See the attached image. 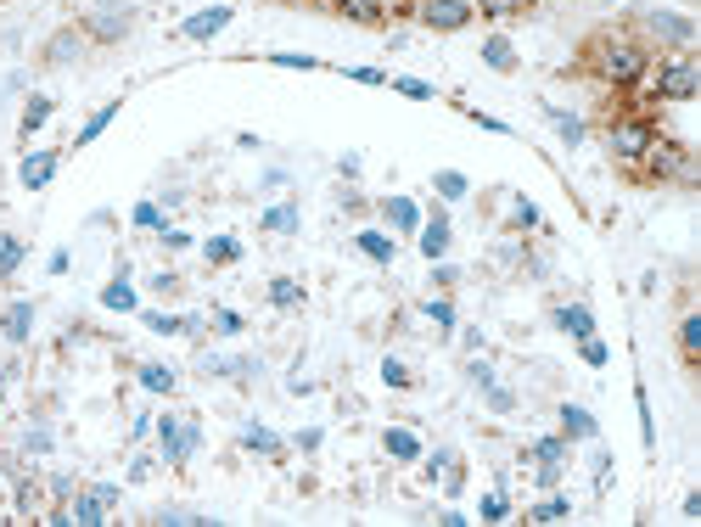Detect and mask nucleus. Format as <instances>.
I'll use <instances>...</instances> for the list:
<instances>
[{"label":"nucleus","mask_w":701,"mask_h":527,"mask_svg":"<svg viewBox=\"0 0 701 527\" xmlns=\"http://www.w3.org/2000/svg\"><path fill=\"white\" fill-rule=\"evenodd\" d=\"M432 191H438L444 202H460L466 191H472V180H466L460 169H438V174H432Z\"/></svg>","instance_id":"5701e85b"},{"label":"nucleus","mask_w":701,"mask_h":527,"mask_svg":"<svg viewBox=\"0 0 701 527\" xmlns=\"http://www.w3.org/2000/svg\"><path fill=\"white\" fill-rule=\"evenodd\" d=\"M135 225H141V230H163V208H158V202H141V208H135Z\"/></svg>","instance_id":"49530a36"},{"label":"nucleus","mask_w":701,"mask_h":527,"mask_svg":"<svg viewBox=\"0 0 701 527\" xmlns=\"http://www.w3.org/2000/svg\"><path fill=\"white\" fill-rule=\"evenodd\" d=\"M550 113V124H556V135L567 146H584V118H573V113H561V107H544Z\"/></svg>","instance_id":"a878e982"},{"label":"nucleus","mask_w":701,"mask_h":527,"mask_svg":"<svg viewBox=\"0 0 701 527\" xmlns=\"http://www.w3.org/2000/svg\"><path fill=\"white\" fill-rule=\"evenodd\" d=\"M578 354H584V365H595V371H601V365H606V342L589 331V337H578Z\"/></svg>","instance_id":"58836bf2"},{"label":"nucleus","mask_w":701,"mask_h":527,"mask_svg":"<svg viewBox=\"0 0 701 527\" xmlns=\"http://www.w3.org/2000/svg\"><path fill=\"white\" fill-rule=\"evenodd\" d=\"M488 410H494V415H511L516 410V393H505V387L494 382V387H488Z\"/></svg>","instance_id":"c03bdc74"},{"label":"nucleus","mask_w":701,"mask_h":527,"mask_svg":"<svg viewBox=\"0 0 701 527\" xmlns=\"http://www.w3.org/2000/svg\"><path fill=\"white\" fill-rule=\"evenodd\" d=\"M382 6H387V12H399V6H410V0H382Z\"/></svg>","instance_id":"6e6d98bb"},{"label":"nucleus","mask_w":701,"mask_h":527,"mask_svg":"<svg viewBox=\"0 0 701 527\" xmlns=\"http://www.w3.org/2000/svg\"><path fill=\"white\" fill-rule=\"evenodd\" d=\"M129 23H135V6H129V0H96L90 17H85V34L113 45V40H124V34H129Z\"/></svg>","instance_id":"0eeeda50"},{"label":"nucleus","mask_w":701,"mask_h":527,"mask_svg":"<svg viewBox=\"0 0 701 527\" xmlns=\"http://www.w3.org/2000/svg\"><path fill=\"white\" fill-rule=\"evenodd\" d=\"M23 449H29V455H45V449H51V427H45V421H34V427L23 432Z\"/></svg>","instance_id":"a19ab883"},{"label":"nucleus","mask_w":701,"mask_h":527,"mask_svg":"<svg viewBox=\"0 0 701 527\" xmlns=\"http://www.w3.org/2000/svg\"><path fill=\"white\" fill-rule=\"evenodd\" d=\"M567 449H573V438H539L533 443V460H539V466H561Z\"/></svg>","instance_id":"7c9ffc66"},{"label":"nucleus","mask_w":701,"mask_h":527,"mask_svg":"<svg viewBox=\"0 0 701 527\" xmlns=\"http://www.w3.org/2000/svg\"><path fill=\"white\" fill-rule=\"evenodd\" d=\"M202 258H208V264H236V258H242V242H236V236H214V242H202Z\"/></svg>","instance_id":"c85d7f7f"},{"label":"nucleus","mask_w":701,"mask_h":527,"mask_svg":"<svg viewBox=\"0 0 701 527\" xmlns=\"http://www.w3.org/2000/svg\"><path fill=\"white\" fill-rule=\"evenodd\" d=\"M550 320H556V331H567V337H589V331H595V314L584 309V303H561L556 314H550Z\"/></svg>","instance_id":"dca6fc26"},{"label":"nucleus","mask_w":701,"mask_h":527,"mask_svg":"<svg viewBox=\"0 0 701 527\" xmlns=\"http://www.w3.org/2000/svg\"><path fill=\"white\" fill-rule=\"evenodd\" d=\"M645 90L657 101H690L701 90V62H696V51H673V57H662L657 68H645V79H640Z\"/></svg>","instance_id":"7ed1b4c3"},{"label":"nucleus","mask_w":701,"mask_h":527,"mask_svg":"<svg viewBox=\"0 0 701 527\" xmlns=\"http://www.w3.org/2000/svg\"><path fill=\"white\" fill-rule=\"evenodd\" d=\"M477 17H494V23H505V17H522L533 6V0H472Z\"/></svg>","instance_id":"393cba45"},{"label":"nucleus","mask_w":701,"mask_h":527,"mask_svg":"<svg viewBox=\"0 0 701 527\" xmlns=\"http://www.w3.org/2000/svg\"><path fill=\"white\" fill-rule=\"evenodd\" d=\"M0 331H6V342H29V331H34V303H29V298L6 303V314H0Z\"/></svg>","instance_id":"2eb2a0df"},{"label":"nucleus","mask_w":701,"mask_h":527,"mask_svg":"<svg viewBox=\"0 0 701 527\" xmlns=\"http://www.w3.org/2000/svg\"><path fill=\"white\" fill-rule=\"evenodd\" d=\"M679 348H685V359L701 354V314H685V320H679Z\"/></svg>","instance_id":"72a5a7b5"},{"label":"nucleus","mask_w":701,"mask_h":527,"mask_svg":"<svg viewBox=\"0 0 701 527\" xmlns=\"http://www.w3.org/2000/svg\"><path fill=\"white\" fill-rule=\"evenodd\" d=\"M634 34H640L651 51H696V17H685V12H673V6H645V12H634V23H629Z\"/></svg>","instance_id":"f03ea898"},{"label":"nucleus","mask_w":701,"mask_h":527,"mask_svg":"<svg viewBox=\"0 0 701 527\" xmlns=\"http://www.w3.org/2000/svg\"><path fill=\"white\" fill-rule=\"evenodd\" d=\"M0 387H6V371H0Z\"/></svg>","instance_id":"4d7b16f0"},{"label":"nucleus","mask_w":701,"mask_h":527,"mask_svg":"<svg viewBox=\"0 0 701 527\" xmlns=\"http://www.w3.org/2000/svg\"><path fill=\"white\" fill-rule=\"evenodd\" d=\"M264 230H275V236H292V230H298V202H281V208H270V214H264Z\"/></svg>","instance_id":"c756f323"},{"label":"nucleus","mask_w":701,"mask_h":527,"mask_svg":"<svg viewBox=\"0 0 701 527\" xmlns=\"http://www.w3.org/2000/svg\"><path fill=\"white\" fill-rule=\"evenodd\" d=\"M219 331H242V314H230V309H219V320H214Z\"/></svg>","instance_id":"5fc2aeb1"},{"label":"nucleus","mask_w":701,"mask_h":527,"mask_svg":"<svg viewBox=\"0 0 701 527\" xmlns=\"http://www.w3.org/2000/svg\"><path fill=\"white\" fill-rule=\"evenodd\" d=\"M146 326H152V331H169V337H174V331H180V320H174V314H146Z\"/></svg>","instance_id":"3c124183"},{"label":"nucleus","mask_w":701,"mask_h":527,"mask_svg":"<svg viewBox=\"0 0 701 527\" xmlns=\"http://www.w3.org/2000/svg\"><path fill=\"white\" fill-rule=\"evenodd\" d=\"M578 68L595 79V85H612V90H634L651 68V45L640 40L634 29H595L584 40V57Z\"/></svg>","instance_id":"f257e3e1"},{"label":"nucleus","mask_w":701,"mask_h":527,"mask_svg":"<svg viewBox=\"0 0 701 527\" xmlns=\"http://www.w3.org/2000/svg\"><path fill=\"white\" fill-rule=\"evenodd\" d=\"M651 180H690V152L685 146H673V141H651V152H645V163H640Z\"/></svg>","instance_id":"1a4fd4ad"},{"label":"nucleus","mask_w":701,"mask_h":527,"mask_svg":"<svg viewBox=\"0 0 701 527\" xmlns=\"http://www.w3.org/2000/svg\"><path fill=\"white\" fill-rule=\"evenodd\" d=\"M382 219L393 230H421V202L410 197H382Z\"/></svg>","instance_id":"f3484780"},{"label":"nucleus","mask_w":701,"mask_h":527,"mask_svg":"<svg viewBox=\"0 0 701 527\" xmlns=\"http://www.w3.org/2000/svg\"><path fill=\"white\" fill-rule=\"evenodd\" d=\"M141 387H152V393H174V371H169V365H141Z\"/></svg>","instance_id":"f704fd0d"},{"label":"nucleus","mask_w":701,"mask_h":527,"mask_svg":"<svg viewBox=\"0 0 701 527\" xmlns=\"http://www.w3.org/2000/svg\"><path fill=\"white\" fill-rule=\"evenodd\" d=\"M387 85L399 90V96H410V101H432V96H438V85H427V79H387Z\"/></svg>","instance_id":"c9c22d12"},{"label":"nucleus","mask_w":701,"mask_h":527,"mask_svg":"<svg viewBox=\"0 0 701 527\" xmlns=\"http://www.w3.org/2000/svg\"><path fill=\"white\" fill-rule=\"evenodd\" d=\"M415 236H421V253H427V258H444L449 253V219L444 214L421 219V230H415Z\"/></svg>","instance_id":"a211bd4d"},{"label":"nucleus","mask_w":701,"mask_h":527,"mask_svg":"<svg viewBox=\"0 0 701 527\" xmlns=\"http://www.w3.org/2000/svg\"><path fill=\"white\" fill-rule=\"evenodd\" d=\"M387 455H393V460H421V438L404 432V427H393V432H387Z\"/></svg>","instance_id":"cd10ccee"},{"label":"nucleus","mask_w":701,"mask_h":527,"mask_svg":"<svg viewBox=\"0 0 701 527\" xmlns=\"http://www.w3.org/2000/svg\"><path fill=\"white\" fill-rule=\"evenodd\" d=\"M657 135H662V129H657V124H645V118H617V124L606 129V152H612L617 163H623V169H640Z\"/></svg>","instance_id":"20e7f679"},{"label":"nucleus","mask_w":701,"mask_h":527,"mask_svg":"<svg viewBox=\"0 0 701 527\" xmlns=\"http://www.w3.org/2000/svg\"><path fill=\"white\" fill-rule=\"evenodd\" d=\"M57 169H62V152H29L17 174H23V186H29V191H45Z\"/></svg>","instance_id":"4468645a"},{"label":"nucleus","mask_w":701,"mask_h":527,"mask_svg":"<svg viewBox=\"0 0 701 527\" xmlns=\"http://www.w3.org/2000/svg\"><path fill=\"white\" fill-rule=\"evenodd\" d=\"M331 12L343 17V23H359V29H382L387 23L382 0H331Z\"/></svg>","instance_id":"f8f14e48"},{"label":"nucleus","mask_w":701,"mask_h":527,"mask_svg":"<svg viewBox=\"0 0 701 527\" xmlns=\"http://www.w3.org/2000/svg\"><path fill=\"white\" fill-rule=\"evenodd\" d=\"M45 118H51V101H45V96H34V101H29V113H23V135H34V129H40Z\"/></svg>","instance_id":"79ce46f5"},{"label":"nucleus","mask_w":701,"mask_h":527,"mask_svg":"<svg viewBox=\"0 0 701 527\" xmlns=\"http://www.w3.org/2000/svg\"><path fill=\"white\" fill-rule=\"evenodd\" d=\"M85 57H90V34H85V23H79V29L51 34V45H45V62H51V68H68V62H85Z\"/></svg>","instance_id":"9d476101"},{"label":"nucleus","mask_w":701,"mask_h":527,"mask_svg":"<svg viewBox=\"0 0 701 527\" xmlns=\"http://www.w3.org/2000/svg\"><path fill=\"white\" fill-rule=\"evenodd\" d=\"M152 522H208V516L186 511V505H158V511H152Z\"/></svg>","instance_id":"ea45409f"},{"label":"nucleus","mask_w":701,"mask_h":527,"mask_svg":"<svg viewBox=\"0 0 701 527\" xmlns=\"http://www.w3.org/2000/svg\"><path fill=\"white\" fill-rule=\"evenodd\" d=\"M511 219H516V230H539V208L528 197H511Z\"/></svg>","instance_id":"4c0bfd02"},{"label":"nucleus","mask_w":701,"mask_h":527,"mask_svg":"<svg viewBox=\"0 0 701 527\" xmlns=\"http://www.w3.org/2000/svg\"><path fill=\"white\" fill-rule=\"evenodd\" d=\"M477 17L472 0H415V23L432 34H460Z\"/></svg>","instance_id":"423d86ee"},{"label":"nucleus","mask_w":701,"mask_h":527,"mask_svg":"<svg viewBox=\"0 0 701 527\" xmlns=\"http://www.w3.org/2000/svg\"><path fill=\"white\" fill-rule=\"evenodd\" d=\"M382 382L387 387H410V371H404L399 359H382Z\"/></svg>","instance_id":"de8ad7c7"},{"label":"nucleus","mask_w":701,"mask_h":527,"mask_svg":"<svg viewBox=\"0 0 701 527\" xmlns=\"http://www.w3.org/2000/svg\"><path fill=\"white\" fill-rule=\"evenodd\" d=\"M113 118H118V101H107V107H96V113H90V124L79 129V135H73V146H90V141H96V135H101V129L113 124Z\"/></svg>","instance_id":"bb28decb"},{"label":"nucleus","mask_w":701,"mask_h":527,"mask_svg":"<svg viewBox=\"0 0 701 527\" xmlns=\"http://www.w3.org/2000/svg\"><path fill=\"white\" fill-rule=\"evenodd\" d=\"M23 258H29V247L17 242L12 230H0V281H12V275L23 270Z\"/></svg>","instance_id":"4be33fe9"},{"label":"nucleus","mask_w":701,"mask_h":527,"mask_svg":"<svg viewBox=\"0 0 701 527\" xmlns=\"http://www.w3.org/2000/svg\"><path fill=\"white\" fill-rule=\"evenodd\" d=\"M242 443L253 455H281V449H287V438H275L270 427H242Z\"/></svg>","instance_id":"b1692460"},{"label":"nucleus","mask_w":701,"mask_h":527,"mask_svg":"<svg viewBox=\"0 0 701 527\" xmlns=\"http://www.w3.org/2000/svg\"><path fill=\"white\" fill-rule=\"evenodd\" d=\"M230 17H236V6H230V0H219V6H208V12L186 17V23H180V34H186V40H214V34L230 29Z\"/></svg>","instance_id":"9b49d317"},{"label":"nucleus","mask_w":701,"mask_h":527,"mask_svg":"<svg viewBox=\"0 0 701 527\" xmlns=\"http://www.w3.org/2000/svg\"><path fill=\"white\" fill-rule=\"evenodd\" d=\"M270 303L275 309H303V286L298 281H270Z\"/></svg>","instance_id":"473e14b6"},{"label":"nucleus","mask_w":701,"mask_h":527,"mask_svg":"<svg viewBox=\"0 0 701 527\" xmlns=\"http://www.w3.org/2000/svg\"><path fill=\"white\" fill-rule=\"evenodd\" d=\"M421 314H427L432 326H444V331H455V303H449V298H432V303H427V309H421Z\"/></svg>","instance_id":"e433bc0d"},{"label":"nucleus","mask_w":701,"mask_h":527,"mask_svg":"<svg viewBox=\"0 0 701 527\" xmlns=\"http://www.w3.org/2000/svg\"><path fill=\"white\" fill-rule=\"evenodd\" d=\"M427 477L444 494H460V483H466V471H460V460H455V449H432V460H427Z\"/></svg>","instance_id":"ddd939ff"},{"label":"nucleus","mask_w":701,"mask_h":527,"mask_svg":"<svg viewBox=\"0 0 701 527\" xmlns=\"http://www.w3.org/2000/svg\"><path fill=\"white\" fill-rule=\"evenodd\" d=\"M595 432H601V427H595V415H589V410H578V404H561V438L589 443Z\"/></svg>","instance_id":"6ab92c4d"},{"label":"nucleus","mask_w":701,"mask_h":527,"mask_svg":"<svg viewBox=\"0 0 701 527\" xmlns=\"http://www.w3.org/2000/svg\"><path fill=\"white\" fill-rule=\"evenodd\" d=\"M275 68H315V57H287V51H275Z\"/></svg>","instance_id":"603ef678"},{"label":"nucleus","mask_w":701,"mask_h":527,"mask_svg":"<svg viewBox=\"0 0 701 527\" xmlns=\"http://www.w3.org/2000/svg\"><path fill=\"white\" fill-rule=\"evenodd\" d=\"M466 376H472L477 387H494V365H483V359H472V365H466Z\"/></svg>","instance_id":"09e8293b"},{"label":"nucleus","mask_w":701,"mask_h":527,"mask_svg":"<svg viewBox=\"0 0 701 527\" xmlns=\"http://www.w3.org/2000/svg\"><path fill=\"white\" fill-rule=\"evenodd\" d=\"M567 516H573L567 499H539V505H528V522H567Z\"/></svg>","instance_id":"2f4dec72"},{"label":"nucleus","mask_w":701,"mask_h":527,"mask_svg":"<svg viewBox=\"0 0 701 527\" xmlns=\"http://www.w3.org/2000/svg\"><path fill=\"white\" fill-rule=\"evenodd\" d=\"M118 511V488L113 483H90V488H73L68 499V522H107V516Z\"/></svg>","instance_id":"6e6552de"},{"label":"nucleus","mask_w":701,"mask_h":527,"mask_svg":"<svg viewBox=\"0 0 701 527\" xmlns=\"http://www.w3.org/2000/svg\"><path fill=\"white\" fill-rule=\"evenodd\" d=\"M101 303H107V309H135V292H129L124 281H113L107 292H101Z\"/></svg>","instance_id":"37998d69"},{"label":"nucleus","mask_w":701,"mask_h":527,"mask_svg":"<svg viewBox=\"0 0 701 527\" xmlns=\"http://www.w3.org/2000/svg\"><path fill=\"white\" fill-rule=\"evenodd\" d=\"M348 79H359V85H387L382 68H348Z\"/></svg>","instance_id":"8fccbe9b"},{"label":"nucleus","mask_w":701,"mask_h":527,"mask_svg":"<svg viewBox=\"0 0 701 527\" xmlns=\"http://www.w3.org/2000/svg\"><path fill=\"white\" fill-rule=\"evenodd\" d=\"M202 449V427L191 415H163L158 421V455L169 466H191V455Z\"/></svg>","instance_id":"39448f33"},{"label":"nucleus","mask_w":701,"mask_h":527,"mask_svg":"<svg viewBox=\"0 0 701 527\" xmlns=\"http://www.w3.org/2000/svg\"><path fill=\"white\" fill-rule=\"evenodd\" d=\"M505 516H511V499H505V494H488L483 499V522H505Z\"/></svg>","instance_id":"a18cd8bd"},{"label":"nucleus","mask_w":701,"mask_h":527,"mask_svg":"<svg viewBox=\"0 0 701 527\" xmlns=\"http://www.w3.org/2000/svg\"><path fill=\"white\" fill-rule=\"evenodd\" d=\"M483 62L494 73H516V68H522V57H516L511 40H500V34H494V40H483Z\"/></svg>","instance_id":"aec40b11"},{"label":"nucleus","mask_w":701,"mask_h":527,"mask_svg":"<svg viewBox=\"0 0 701 527\" xmlns=\"http://www.w3.org/2000/svg\"><path fill=\"white\" fill-rule=\"evenodd\" d=\"M432 281H438V286H455V281H460V270H455V264H444V258H438V270H432Z\"/></svg>","instance_id":"864d4df0"},{"label":"nucleus","mask_w":701,"mask_h":527,"mask_svg":"<svg viewBox=\"0 0 701 527\" xmlns=\"http://www.w3.org/2000/svg\"><path fill=\"white\" fill-rule=\"evenodd\" d=\"M354 247L365 258H376V264H393V253H399V247H393V236H382V230H359Z\"/></svg>","instance_id":"412c9836"}]
</instances>
